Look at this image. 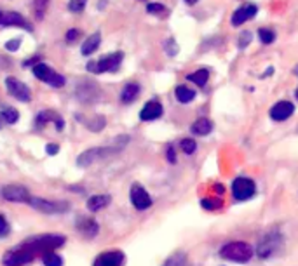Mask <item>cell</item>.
I'll return each instance as SVG.
<instances>
[{
    "label": "cell",
    "mask_w": 298,
    "mask_h": 266,
    "mask_svg": "<svg viewBox=\"0 0 298 266\" xmlns=\"http://www.w3.org/2000/svg\"><path fill=\"white\" fill-rule=\"evenodd\" d=\"M66 238L63 235L56 233H44V235H35V237L26 238L25 242H21L26 249L32 250L35 256H44L46 252H52V250L59 249L65 244Z\"/></svg>",
    "instance_id": "cell-1"
},
{
    "label": "cell",
    "mask_w": 298,
    "mask_h": 266,
    "mask_svg": "<svg viewBox=\"0 0 298 266\" xmlns=\"http://www.w3.org/2000/svg\"><path fill=\"white\" fill-rule=\"evenodd\" d=\"M127 143V138H120L117 139L114 146H103V148H89V150L82 151L77 157V165L79 167H89L94 162L101 160V158H107L114 153H119Z\"/></svg>",
    "instance_id": "cell-2"
},
{
    "label": "cell",
    "mask_w": 298,
    "mask_h": 266,
    "mask_svg": "<svg viewBox=\"0 0 298 266\" xmlns=\"http://www.w3.org/2000/svg\"><path fill=\"white\" fill-rule=\"evenodd\" d=\"M220 256L234 263H248L253 256V249L246 242H229L221 247Z\"/></svg>",
    "instance_id": "cell-3"
},
{
    "label": "cell",
    "mask_w": 298,
    "mask_h": 266,
    "mask_svg": "<svg viewBox=\"0 0 298 266\" xmlns=\"http://www.w3.org/2000/svg\"><path fill=\"white\" fill-rule=\"evenodd\" d=\"M282 245V235L279 231H267L260 242L256 244V256L267 259V257L274 256L277 249Z\"/></svg>",
    "instance_id": "cell-4"
},
{
    "label": "cell",
    "mask_w": 298,
    "mask_h": 266,
    "mask_svg": "<svg viewBox=\"0 0 298 266\" xmlns=\"http://www.w3.org/2000/svg\"><path fill=\"white\" fill-rule=\"evenodd\" d=\"M35 259V254L32 250H28L23 244H20L14 249L7 250L2 256V263L4 266H25Z\"/></svg>",
    "instance_id": "cell-5"
},
{
    "label": "cell",
    "mask_w": 298,
    "mask_h": 266,
    "mask_svg": "<svg viewBox=\"0 0 298 266\" xmlns=\"http://www.w3.org/2000/svg\"><path fill=\"white\" fill-rule=\"evenodd\" d=\"M28 205L35 209V211L44 212V214H63V212L70 211V204L68 202L47 200V199H40V197H32Z\"/></svg>",
    "instance_id": "cell-6"
},
{
    "label": "cell",
    "mask_w": 298,
    "mask_h": 266,
    "mask_svg": "<svg viewBox=\"0 0 298 266\" xmlns=\"http://www.w3.org/2000/svg\"><path fill=\"white\" fill-rule=\"evenodd\" d=\"M124 54L122 52H114L108 54L105 58H101L100 61H91L88 64V71L91 73H103V71H115L119 70L120 63H122Z\"/></svg>",
    "instance_id": "cell-7"
},
{
    "label": "cell",
    "mask_w": 298,
    "mask_h": 266,
    "mask_svg": "<svg viewBox=\"0 0 298 266\" xmlns=\"http://www.w3.org/2000/svg\"><path fill=\"white\" fill-rule=\"evenodd\" d=\"M33 75H35L39 80L49 83L51 87H63L65 85V77H63V75L56 73V71L51 70L47 64H44L40 61L35 64V68H33Z\"/></svg>",
    "instance_id": "cell-8"
},
{
    "label": "cell",
    "mask_w": 298,
    "mask_h": 266,
    "mask_svg": "<svg viewBox=\"0 0 298 266\" xmlns=\"http://www.w3.org/2000/svg\"><path fill=\"white\" fill-rule=\"evenodd\" d=\"M255 192H256L255 181L250 180V178H237V180H234L232 195H234V199L236 200L243 202V200L251 199V197L255 195Z\"/></svg>",
    "instance_id": "cell-9"
},
{
    "label": "cell",
    "mask_w": 298,
    "mask_h": 266,
    "mask_svg": "<svg viewBox=\"0 0 298 266\" xmlns=\"http://www.w3.org/2000/svg\"><path fill=\"white\" fill-rule=\"evenodd\" d=\"M75 93H77L79 101L86 103V105L96 103L101 98V91H100V87H98V83L89 82V80H84V82L79 83Z\"/></svg>",
    "instance_id": "cell-10"
},
{
    "label": "cell",
    "mask_w": 298,
    "mask_h": 266,
    "mask_svg": "<svg viewBox=\"0 0 298 266\" xmlns=\"http://www.w3.org/2000/svg\"><path fill=\"white\" fill-rule=\"evenodd\" d=\"M2 197L9 202H21V204H28L32 195H30L28 188L21 185H7L2 188Z\"/></svg>",
    "instance_id": "cell-11"
},
{
    "label": "cell",
    "mask_w": 298,
    "mask_h": 266,
    "mask_svg": "<svg viewBox=\"0 0 298 266\" xmlns=\"http://www.w3.org/2000/svg\"><path fill=\"white\" fill-rule=\"evenodd\" d=\"M129 197H131V204H133L138 211H145V209H148L150 205H152V197H150L148 192L138 183H134L131 186Z\"/></svg>",
    "instance_id": "cell-12"
},
{
    "label": "cell",
    "mask_w": 298,
    "mask_h": 266,
    "mask_svg": "<svg viewBox=\"0 0 298 266\" xmlns=\"http://www.w3.org/2000/svg\"><path fill=\"white\" fill-rule=\"evenodd\" d=\"M6 87H7V91H9L11 96L16 98V100H20L23 103L32 100V94H30V89L26 87V83H23L21 80H18V78L7 77L6 78Z\"/></svg>",
    "instance_id": "cell-13"
},
{
    "label": "cell",
    "mask_w": 298,
    "mask_h": 266,
    "mask_svg": "<svg viewBox=\"0 0 298 266\" xmlns=\"http://www.w3.org/2000/svg\"><path fill=\"white\" fill-rule=\"evenodd\" d=\"M126 261V256L120 250H107V252L100 254L94 259L93 266H122Z\"/></svg>",
    "instance_id": "cell-14"
},
{
    "label": "cell",
    "mask_w": 298,
    "mask_h": 266,
    "mask_svg": "<svg viewBox=\"0 0 298 266\" xmlns=\"http://www.w3.org/2000/svg\"><path fill=\"white\" fill-rule=\"evenodd\" d=\"M75 226H77V231L84 238H94L98 235V231H100V225H98L93 218H86V216L79 218Z\"/></svg>",
    "instance_id": "cell-15"
},
{
    "label": "cell",
    "mask_w": 298,
    "mask_h": 266,
    "mask_svg": "<svg viewBox=\"0 0 298 266\" xmlns=\"http://www.w3.org/2000/svg\"><path fill=\"white\" fill-rule=\"evenodd\" d=\"M293 112H295L293 103L279 101V103H275L272 106V110H270V117H272V120H275V122H282V120L289 119V117L293 115Z\"/></svg>",
    "instance_id": "cell-16"
},
{
    "label": "cell",
    "mask_w": 298,
    "mask_h": 266,
    "mask_svg": "<svg viewBox=\"0 0 298 266\" xmlns=\"http://www.w3.org/2000/svg\"><path fill=\"white\" fill-rule=\"evenodd\" d=\"M0 26H20V28L32 30V26L26 23L21 14L7 13V11H0Z\"/></svg>",
    "instance_id": "cell-17"
},
{
    "label": "cell",
    "mask_w": 298,
    "mask_h": 266,
    "mask_svg": "<svg viewBox=\"0 0 298 266\" xmlns=\"http://www.w3.org/2000/svg\"><path fill=\"white\" fill-rule=\"evenodd\" d=\"M256 11H258V7L253 6V4H246V6L239 7V9L234 13L232 16V25L234 26H241L243 23H246L248 20H251L253 16L256 14Z\"/></svg>",
    "instance_id": "cell-18"
},
{
    "label": "cell",
    "mask_w": 298,
    "mask_h": 266,
    "mask_svg": "<svg viewBox=\"0 0 298 266\" xmlns=\"http://www.w3.org/2000/svg\"><path fill=\"white\" fill-rule=\"evenodd\" d=\"M162 115V105L159 101H150L145 105V108L139 112V119L143 122H150V120H156Z\"/></svg>",
    "instance_id": "cell-19"
},
{
    "label": "cell",
    "mask_w": 298,
    "mask_h": 266,
    "mask_svg": "<svg viewBox=\"0 0 298 266\" xmlns=\"http://www.w3.org/2000/svg\"><path fill=\"white\" fill-rule=\"evenodd\" d=\"M47 122H56L59 131L63 129V119L58 115V113L49 112V110H47V112H42V113H39V115H37V125H39V127H44Z\"/></svg>",
    "instance_id": "cell-20"
},
{
    "label": "cell",
    "mask_w": 298,
    "mask_h": 266,
    "mask_svg": "<svg viewBox=\"0 0 298 266\" xmlns=\"http://www.w3.org/2000/svg\"><path fill=\"white\" fill-rule=\"evenodd\" d=\"M110 202H112L110 195H94L88 200V209L91 212H98V211H101V209L107 207Z\"/></svg>",
    "instance_id": "cell-21"
},
{
    "label": "cell",
    "mask_w": 298,
    "mask_h": 266,
    "mask_svg": "<svg viewBox=\"0 0 298 266\" xmlns=\"http://www.w3.org/2000/svg\"><path fill=\"white\" fill-rule=\"evenodd\" d=\"M100 42H101V35H100V33H94V35L88 37L84 44H82V56L93 54V52L98 49V45H100Z\"/></svg>",
    "instance_id": "cell-22"
},
{
    "label": "cell",
    "mask_w": 298,
    "mask_h": 266,
    "mask_svg": "<svg viewBox=\"0 0 298 266\" xmlns=\"http://www.w3.org/2000/svg\"><path fill=\"white\" fill-rule=\"evenodd\" d=\"M213 129V124L209 122L207 119H199L195 120L194 125H192V134L195 136H207Z\"/></svg>",
    "instance_id": "cell-23"
},
{
    "label": "cell",
    "mask_w": 298,
    "mask_h": 266,
    "mask_svg": "<svg viewBox=\"0 0 298 266\" xmlns=\"http://www.w3.org/2000/svg\"><path fill=\"white\" fill-rule=\"evenodd\" d=\"M138 96H139V85L138 83H127V85L122 89L120 100H122V103H133Z\"/></svg>",
    "instance_id": "cell-24"
},
{
    "label": "cell",
    "mask_w": 298,
    "mask_h": 266,
    "mask_svg": "<svg viewBox=\"0 0 298 266\" xmlns=\"http://www.w3.org/2000/svg\"><path fill=\"white\" fill-rule=\"evenodd\" d=\"M187 254L183 252V250H176V252H173L171 256L166 259V263L162 266H187Z\"/></svg>",
    "instance_id": "cell-25"
},
{
    "label": "cell",
    "mask_w": 298,
    "mask_h": 266,
    "mask_svg": "<svg viewBox=\"0 0 298 266\" xmlns=\"http://www.w3.org/2000/svg\"><path fill=\"white\" fill-rule=\"evenodd\" d=\"M175 94H176V100H178L180 103H190L195 98V91L187 85H178L175 91Z\"/></svg>",
    "instance_id": "cell-26"
},
{
    "label": "cell",
    "mask_w": 298,
    "mask_h": 266,
    "mask_svg": "<svg viewBox=\"0 0 298 266\" xmlns=\"http://www.w3.org/2000/svg\"><path fill=\"white\" fill-rule=\"evenodd\" d=\"M187 78L190 82H194L195 85L204 87L206 83H207V78H209V71H207V70H197V71H194V73L188 75Z\"/></svg>",
    "instance_id": "cell-27"
},
{
    "label": "cell",
    "mask_w": 298,
    "mask_h": 266,
    "mask_svg": "<svg viewBox=\"0 0 298 266\" xmlns=\"http://www.w3.org/2000/svg\"><path fill=\"white\" fill-rule=\"evenodd\" d=\"M40 257H42L44 266H63L61 256H58L54 250H52V252H46L44 256H40Z\"/></svg>",
    "instance_id": "cell-28"
},
{
    "label": "cell",
    "mask_w": 298,
    "mask_h": 266,
    "mask_svg": "<svg viewBox=\"0 0 298 266\" xmlns=\"http://www.w3.org/2000/svg\"><path fill=\"white\" fill-rule=\"evenodd\" d=\"M2 117L6 120V124H16L20 120V112L16 108H11V106H6L2 110Z\"/></svg>",
    "instance_id": "cell-29"
},
{
    "label": "cell",
    "mask_w": 298,
    "mask_h": 266,
    "mask_svg": "<svg viewBox=\"0 0 298 266\" xmlns=\"http://www.w3.org/2000/svg\"><path fill=\"white\" fill-rule=\"evenodd\" d=\"M84 124L88 125L91 131H101V129L105 127V124H107V122H105V117L98 115V117H93L91 120H84Z\"/></svg>",
    "instance_id": "cell-30"
},
{
    "label": "cell",
    "mask_w": 298,
    "mask_h": 266,
    "mask_svg": "<svg viewBox=\"0 0 298 266\" xmlns=\"http://www.w3.org/2000/svg\"><path fill=\"white\" fill-rule=\"evenodd\" d=\"M33 6H35V16H37V20H40V18H44V14H46L47 6H49V0H33Z\"/></svg>",
    "instance_id": "cell-31"
},
{
    "label": "cell",
    "mask_w": 298,
    "mask_h": 266,
    "mask_svg": "<svg viewBox=\"0 0 298 266\" xmlns=\"http://www.w3.org/2000/svg\"><path fill=\"white\" fill-rule=\"evenodd\" d=\"M258 37H260V40H262L263 44H272L274 39H275V33L272 32V30H269V28H262L258 32Z\"/></svg>",
    "instance_id": "cell-32"
},
{
    "label": "cell",
    "mask_w": 298,
    "mask_h": 266,
    "mask_svg": "<svg viewBox=\"0 0 298 266\" xmlns=\"http://www.w3.org/2000/svg\"><path fill=\"white\" fill-rule=\"evenodd\" d=\"M182 150L185 151L187 155H192L195 151V148H197V143L194 141V139H190V138H187V139H182Z\"/></svg>",
    "instance_id": "cell-33"
},
{
    "label": "cell",
    "mask_w": 298,
    "mask_h": 266,
    "mask_svg": "<svg viewBox=\"0 0 298 266\" xmlns=\"http://www.w3.org/2000/svg\"><path fill=\"white\" fill-rule=\"evenodd\" d=\"M201 205L207 211H214V209H220L221 207V200H216V199H204L201 200Z\"/></svg>",
    "instance_id": "cell-34"
},
{
    "label": "cell",
    "mask_w": 298,
    "mask_h": 266,
    "mask_svg": "<svg viewBox=\"0 0 298 266\" xmlns=\"http://www.w3.org/2000/svg\"><path fill=\"white\" fill-rule=\"evenodd\" d=\"M86 7V0H70L68 4V9L71 13H82Z\"/></svg>",
    "instance_id": "cell-35"
},
{
    "label": "cell",
    "mask_w": 298,
    "mask_h": 266,
    "mask_svg": "<svg viewBox=\"0 0 298 266\" xmlns=\"http://www.w3.org/2000/svg\"><path fill=\"white\" fill-rule=\"evenodd\" d=\"M9 231H11L9 223H7V219L4 218L2 214H0V238L7 237V235H9Z\"/></svg>",
    "instance_id": "cell-36"
},
{
    "label": "cell",
    "mask_w": 298,
    "mask_h": 266,
    "mask_svg": "<svg viewBox=\"0 0 298 266\" xmlns=\"http://www.w3.org/2000/svg\"><path fill=\"white\" fill-rule=\"evenodd\" d=\"M146 11H148L150 14H164L166 7L161 6V4H150V6L146 7Z\"/></svg>",
    "instance_id": "cell-37"
},
{
    "label": "cell",
    "mask_w": 298,
    "mask_h": 266,
    "mask_svg": "<svg viewBox=\"0 0 298 266\" xmlns=\"http://www.w3.org/2000/svg\"><path fill=\"white\" fill-rule=\"evenodd\" d=\"M20 45H21V40L20 39H14V40H9L6 44V49L7 51H11V52H16L18 49H20Z\"/></svg>",
    "instance_id": "cell-38"
},
{
    "label": "cell",
    "mask_w": 298,
    "mask_h": 266,
    "mask_svg": "<svg viewBox=\"0 0 298 266\" xmlns=\"http://www.w3.org/2000/svg\"><path fill=\"white\" fill-rule=\"evenodd\" d=\"M79 37H81V32H79V30H75V28L66 32V42H68V44H73V42L77 40Z\"/></svg>",
    "instance_id": "cell-39"
},
{
    "label": "cell",
    "mask_w": 298,
    "mask_h": 266,
    "mask_svg": "<svg viewBox=\"0 0 298 266\" xmlns=\"http://www.w3.org/2000/svg\"><path fill=\"white\" fill-rule=\"evenodd\" d=\"M166 49H168V54L169 56H176V54H178V45H176V42L168 40V44H166Z\"/></svg>",
    "instance_id": "cell-40"
},
{
    "label": "cell",
    "mask_w": 298,
    "mask_h": 266,
    "mask_svg": "<svg viewBox=\"0 0 298 266\" xmlns=\"http://www.w3.org/2000/svg\"><path fill=\"white\" fill-rule=\"evenodd\" d=\"M251 42V33L250 32H244L239 39V47H246L248 44Z\"/></svg>",
    "instance_id": "cell-41"
},
{
    "label": "cell",
    "mask_w": 298,
    "mask_h": 266,
    "mask_svg": "<svg viewBox=\"0 0 298 266\" xmlns=\"http://www.w3.org/2000/svg\"><path fill=\"white\" fill-rule=\"evenodd\" d=\"M168 160H169V164H175L176 162V153H175V148L173 146L168 148Z\"/></svg>",
    "instance_id": "cell-42"
},
{
    "label": "cell",
    "mask_w": 298,
    "mask_h": 266,
    "mask_svg": "<svg viewBox=\"0 0 298 266\" xmlns=\"http://www.w3.org/2000/svg\"><path fill=\"white\" fill-rule=\"evenodd\" d=\"M46 151H47L49 155H56V153H58V151H59V146H58V144L49 143V144H47V148H46Z\"/></svg>",
    "instance_id": "cell-43"
},
{
    "label": "cell",
    "mask_w": 298,
    "mask_h": 266,
    "mask_svg": "<svg viewBox=\"0 0 298 266\" xmlns=\"http://www.w3.org/2000/svg\"><path fill=\"white\" fill-rule=\"evenodd\" d=\"M216 192H218V193H224V192H225L224 186H221V185H216Z\"/></svg>",
    "instance_id": "cell-44"
},
{
    "label": "cell",
    "mask_w": 298,
    "mask_h": 266,
    "mask_svg": "<svg viewBox=\"0 0 298 266\" xmlns=\"http://www.w3.org/2000/svg\"><path fill=\"white\" fill-rule=\"evenodd\" d=\"M6 124V120H4V117H2V113H0V129H2V125Z\"/></svg>",
    "instance_id": "cell-45"
},
{
    "label": "cell",
    "mask_w": 298,
    "mask_h": 266,
    "mask_svg": "<svg viewBox=\"0 0 298 266\" xmlns=\"http://www.w3.org/2000/svg\"><path fill=\"white\" fill-rule=\"evenodd\" d=\"M187 4H190V6H194V4H197V0H185Z\"/></svg>",
    "instance_id": "cell-46"
},
{
    "label": "cell",
    "mask_w": 298,
    "mask_h": 266,
    "mask_svg": "<svg viewBox=\"0 0 298 266\" xmlns=\"http://www.w3.org/2000/svg\"><path fill=\"white\" fill-rule=\"evenodd\" d=\"M296 100H298V89H296Z\"/></svg>",
    "instance_id": "cell-47"
}]
</instances>
